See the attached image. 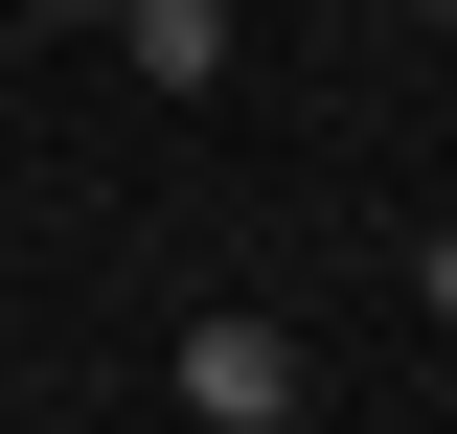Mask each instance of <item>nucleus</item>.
Segmentation results:
<instances>
[{"instance_id": "nucleus-1", "label": "nucleus", "mask_w": 457, "mask_h": 434, "mask_svg": "<svg viewBox=\"0 0 457 434\" xmlns=\"http://www.w3.org/2000/svg\"><path fill=\"white\" fill-rule=\"evenodd\" d=\"M161 388H183V434H297V388H320V366H297V321H252V297H206Z\"/></svg>"}, {"instance_id": "nucleus-2", "label": "nucleus", "mask_w": 457, "mask_h": 434, "mask_svg": "<svg viewBox=\"0 0 457 434\" xmlns=\"http://www.w3.org/2000/svg\"><path fill=\"white\" fill-rule=\"evenodd\" d=\"M114 46H137V92H228V0H114Z\"/></svg>"}, {"instance_id": "nucleus-3", "label": "nucleus", "mask_w": 457, "mask_h": 434, "mask_svg": "<svg viewBox=\"0 0 457 434\" xmlns=\"http://www.w3.org/2000/svg\"><path fill=\"white\" fill-rule=\"evenodd\" d=\"M411 297H435V321H457V229H435V252H411Z\"/></svg>"}]
</instances>
